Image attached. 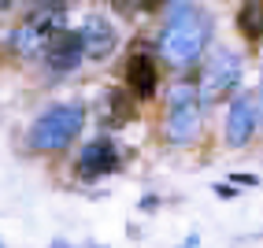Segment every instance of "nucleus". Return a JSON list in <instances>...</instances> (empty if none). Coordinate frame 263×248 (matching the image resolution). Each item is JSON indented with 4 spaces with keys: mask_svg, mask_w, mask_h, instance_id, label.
Here are the masks:
<instances>
[{
    "mask_svg": "<svg viewBox=\"0 0 263 248\" xmlns=\"http://www.w3.org/2000/svg\"><path fill=\"white\" fill-rule=\"evenodd\" d=\"M208 33H212V19L200 11V8H182L171 15V23L160 33V52L163 60L174 67H185L193 63L204 52L208 45Z\"/></svg>",
    "mask_w": 263,
    "mask_h": 248,
    "instance_id": "nucleus-1",
    "label": "nucleus"
},
{
    "mask_svg": "<svg viewBox=\"0 0 263 248\" xmlns=\"http://www.w3.org/2000/svg\"><path fill=\"white\" fill-rule=\"evenodd\" d=\"M82 126H85V111L82 108H74V104H56V108H48L37 122H33L30 148H37V152H63L82 133Z\"/></svg>",
    "mask_w": 263,
    "mask_h": 248,
    "instance_id": "nucleus-2",
    "label": "nucleus"
},
{
    "mask_svg": "<svg viewBox=\"0 0 263 248\" xmlns=\"http://www.w3.org/2000/svg\"><path fill=\"white\" fill-rule=\"evenodd\" d=\"M200 97L189 82L174 85L171 100H167V119H163V133L171 145H193L200 137Z\"/></svg>",
    "mask_w": 263,
    "mask_h": 248,
    "instance_id": "nucleus-3",
    "label": "nucleus"
},
{
    "mask_svg": "<svg viewBox=\"0 0 263 248\" xmlns=\"http://www.w3.org/2000/svg\"><path fill=\"white\" fill-rule=\"evenodd\" d=\"M241 82V56L230 48H215L212 60L204 67V85H200V100L204 104H215V100H226Z\"/></svg>",
    "mask_w": 263,
    "mask_h": 248,
    "instance_id": "nucleus-4",
    "label": "nucleus"
},
{
    "mask_svg": "<svg viewBox=\"0 0 263 248\" xmlns=\"http://www.w3.org/2000/svg\"><path fill=\"white\" fill-rule=\"evenodd\" d=\"M115 167H119V148L108 137L89 141V145L78 152V163H74L78 178H104V174H111Z\"/></svg>",
    "mask_w": 263,
    "mask_h": 248,
    "instance_id": "nucleus-5",
    "label": "nucleus"
},
{
    "mask_svg": "<svg viewBox=\"0 0 263 248\" xmlns=\"http://www.w3.org/2000/svg\"><path fill=\"white\" fill-rule=\"evenodd\" d=\"M45 56H48V67L56 70V74H67V70H74L85 56L82 48V37L78 33H67V30H56L45 45Z\"/></svg>",
    "mask_w": 263,
    "mask_h": 248,
    "instance_id": "nucleus-6",
    "label": "nucleus"
},
{
    "mask_svg": "<svg viewBox=\"0 0 263 248\" xmlns=\"http://www.w3.org/2000/svg\"><path fill=\"white\" fill-rule=\"evenodd\" d=\"M256 133V104L249 97H237L230 104V115H226V145L230 148H245Z\"/></svg>",
    "mask_w": 263,
    "mask_h": 248,
    "instance_id": "nucleus-7",
    "label": "nucleus"
},
{
    "mask_svg": "<svg viewBox=\"0 0 263 248\" xmlns=\"http://www.w3.org/2000/svg\"><path fill=\"white\" fill-rule=\"evenodd\" d=\"M82 48H85V56H93V60H104L108 52L115 48V30L108 19H100V15H89V19L82 23Z\"/></svg>",
    "mask_w": 263,
    "mask_h": 248,
    "instance_id": "nucleus-8",
    "label": "nucleus"
},
{
    "mask_svg": "<svg viewBox=\"0 0 263 248\" xmlns=\"http://www.w3.org/2000/svg\"><path fill=\"white\" fill-rule=\"evenodd\" d=\"M126 85H130L134 100H148L156 93V63H152V56H145V52L130 56V63H126Z\"/></svg>",
    "mask_w": 263,
    "mask_h": 248,
    "instance_id": "nucleus-9",
    "label": "nucleus"
},
{
    "mask_svg": "<svg viewBox=\"0 0 263 248\" xmlns=\"http://www.w3.org/2000/svg\"><path fill=\"white\" fill-rule=\"evenodd\" d=\"M237 30L249 41H263V0H245L237 11Z\"/></svg>",
    "mask_w": 263,
    "mask_h": 248,
    "instance_id": "nucleus-10",
    "label": "nucleus"
},
{
    "mask_svg": "<svg viewBox=\"0 0 263 248\" xmlns=\"http://www.w3.org/2000/svg\"><path fill=\"white\" fill-rule=\"evenodd\" d=\"M141 8H145V11H160L163 0H141Z\"/></svg>",
    "mask_w": 263,
    "mask_h": 248,
    "instance_id": "nucleus-11",
    "label": "nucleus"
},
{
    "mask_svg": "<svg viewBox=\"0 0 263 248\" xmlns=\"http://www.w3.org/2000/svg\"><path fill=\"white\" fill-rule=\"evenodd\" d=\"M4 4H11V0H0V8H4Z\"/></svg>",
    "mask_w": 263,
    "mask_h": 248,
    "instance_id": "nucleus-12",
    "label": "nucleus"
}]
</instances>
